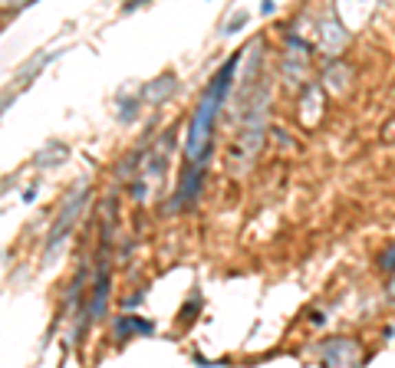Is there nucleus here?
<instances>
[{"label":"nucleus","instance_id":"nucleus-2","mask_svg":"<svg viewBox=\"0 0 395 368\" xmlns=\"http://www.w3.org/2000/svg\"><path fill=\"white\" fill-rule=\"evenodd\" d=\"M323 358H326V365H359L363 352L352 339H330L323 349Z\"/></svg>","mask_w":395,"mask_h":368},{"label":"nucleus","instance_id":"nucleus-8","mask_svg":"<svg viewBox=\"0 0 395 368\" xmlns=\"http://www.w3.org/2000/svg\"><path fill=\"white\" fill-rule=\"evenodd\" d=\"M389 293H392V299H395V277H392V286H389Z\"/></svg>","mask_w":395,"mask_h":368},{"label":"nucleus","instance_id":"nucleus-3","mask_svg":"<svg viewBox=\"0 0 395 368\" xmlns=\"http://www.w3.org/2000/svg\"><path fill=\"white\" fill-rule=\"evenodd\" d=\"M83 201H86V194H79L76 201L70 204V210H63V214H60V221L53 224V234H50V250H53V247L60 243L63 237H66V230H70V224H73V217L79 214V204H83Z\"/></svg>","mask_w":395,"mask_h":368},{"label":"nucleus","instance_id":"nucleus-7","mask_svg":"<svg viewBox=\"0 0 395 368\" xmlns=\"http://www.w3.org/2000/svg\"><path fill=\"white\" fill-rule=\"evenodd\" d=\"M260 14H274V0H264V3H260Z\"/></svg>","mask_w":395,"mask_h":368},{"label":"nucleus","instance_id":"nucleus-5","mask_svg":"<svg viewBox=\"0 0 395 368\" xmlns=\"http://www.w3.org/2000/svg\"><path fill=\"white\" fill-rule=\"evenodd\" d=\"M247 20H250V14H247V10H237V14H234V17L228 20V27L221 30V33H237V30H241L244 23H247Z\"/></svg>","mask_w":395,"mask_h":368},{"label":"nucleus","instance_id":"nucleus-1","mask_svg":"<svg viewBox=\"0 0 395 368\" xmlns=\"http://www.w3.org/2000/svg\"><path fill=\"white\" fill-rule=\"evenodd\" d=\"M237 59H241V53H234V56L214 73V79L208 83L201 102H198V112H195V118H191V132H188V145H184V158H188V164H195V168H204V162H208L211 135H214V118H217V112L224 109L228 89H231V83H234Z\"/></svg>","mask_w":395,"mask_h":368},{"label":"nucleus","instance_id":"nucleus-6","mask_svg":"<svg viewBox=\"0 0 395 368\" xmlns=\"http://www.w3.org/2000/svg\"><path fill=\"white\" fill-rule=\"evenodd\" d=\"M379 266H382V270H392V273H395V243L379 257Z\"/></svg>","mask_w":395,"mask_h":368},{"label":"nucleus","instance_id":"nucleus-4","mask_svg":"<svg viewBox=\"0 0 395 368\" xmlns=\"http://www.w3.org/2000/svg\"><path fill=\"white\" fill-rule=\"evenodd\" d=\"M116 332H119L122 339H129L132 332H138V336H152V323L136 319V316H122L119 323H116Z\"/></svg>","mask_w":395,"mask_h":368}]
</instances>
